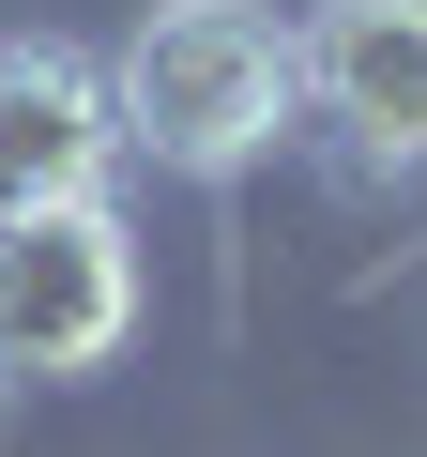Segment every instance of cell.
Masks as SVG:
<instances>
[{
    "mask_svg": "<svg viewBox=\"0 0 427 457\" xmlns=\"http://www.w3.org/2000/svg\"><path fill=\"white\" fill-rule=\"evenodd\" d=\"M107 107H122V153H153L183 183H230V168H260L306 122L290 31L260 0H153L122 31V62H107Z\"/></svg>",
    "mask_w": 427,
    "mask_h": 457,
    "instance_id": "cell-1",
    "label": "cell"
},
{
    "mask_svg": "<svg viewBox=\"0 0 427 457\" xmlns=\"http://www.w3.org/2000/svg\"><path fill=\"white\" fill-rule=\"evenodd\" d=\"M122 336H138V245H122V213L107 198L0 213V366L92 381Z\"/></svg>",
    "mask_w": 427,
    "mask_h": 457,
    "instance_id": "cell-2",
    "label": "cell"
},
{
    "mask_svg": "<svg viewBox=\"0 0 427 457\" xmlns=\"http://www.w3.org/2000/svg\"><path fill=\"white\" fill-rule=\"evenodd\" d=\"M290 92L351 168H427V0H321L290 31Z\"/></svg>",
    "mask_w": 427,
    "mask_h": 457,
    "instance_id": "cell-3",
    "label": "cell"
},
{
    "mask_svg": "<svg viewBox=\"0 0 427 457\" xmlns=\"http://www.w3.org/2000/svg\"><path fill=\"white\" fill-rule=\"evenodd\" d=\"M107 168H122L107 62H77V46H0V213L107 198Z\"/></svg>",
    "mask_w": 427,
    "mask_h": 457,
    "instance_id": "cell-4",
    "label": "cell"
},
{
    "mask_svg": "<svg viewBox=\"0 0 427 457\" xmlns=\"http://www.w3.org/2000/svg\"><path fill=\"white\" fill-rule=\"evenodd\" d=\"M0 381H16V366H0Z\"/></svg>",
    "mask_w": 427,
    "mask_h": 457,
    "instance_id": "cell-5",
    "label": "cell"
}]
</instances>
